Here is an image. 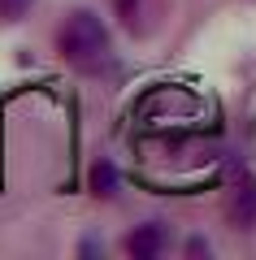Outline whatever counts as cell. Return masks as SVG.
Listing matches in <instances>:
<instances>
[{
  "mask_svg": "<svg viewBox=\"0 0 256 260\" xmlns=\"http://www.w3.org/2000/svg\"><path fill=\"white\" fill-rule=\"evenodd\" d=\"M56 44H61L65 61L78 65V70H104V65H109V52H113L104 22L96 18V13H87V9H78V13L65 18Z\"/></svg>",
  "mask_w": 256,
  "mask_h": 260,
  "instance_id": "cell-1",
  "label": "cell"
},
{
  "mask_svg": "<svg viewBox=\"0 0 256 260\" xmlns=\"http://www.w3.org/2000/svg\"><path fill=\"white\" fill-rule=\"evenodd\" d=\"M165 247H169V234H165V225H156V221L139 225V230L126 239V251H130L135 260H156Z\"/></svg>",
  "mask_w": 256,
  "mask_h": 260,
  "instance_id": "cell-2",
  "label": "cell"
},
{
  "mask_svg": "<svg viewBox=\"0 0 256 260\" xmlns=\"http://www.w3.org/2000/svg\"><path fill=\"white\" fill-rule=\"evenodd\" d=\"M92 186H96V195H113L118 191V169L113 165H96L92 169Z\"/></svg>",
  "mask_w": 256,
  "mask_h": 260,
  "instance_id": "cell-3",
  "label": "cell"
},
{
  "mask_svg": "<svg viewBox=\"0 0 256 260\" xmlns=\"http://www.w3.org/2000/svg\"><path fill=\"white\" fill-rule=\"evenodd\" d=\"M31 9V0H0V18H22Z\"/></svg>",
  "mask_w": 256,
  "mask_h": 260,
  "instance_id": "cell-4",
  "label": "cell"
}]
</instances>
